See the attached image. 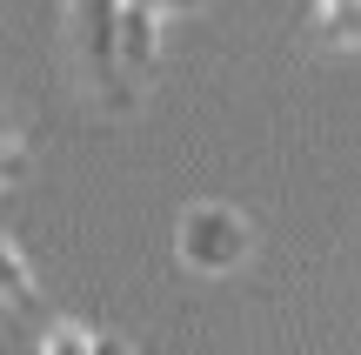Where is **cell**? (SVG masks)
Instances as JSON below:
<instances>
[{"instance_id":"cell-1","label":"cell","mask_w":361,"mask_h":355,"mask_svg":"<svg viewBox=\"0 0 361 355\" xmlns=\"http://www.w3.org/2000/svg\"><path fill=\"white\" fill-rule=\"evenodd\" d=\"M255 241H261V228L247 222V208H234V201H194V208L180 215V228H174V255L194 275H234V268L255 255Z\"/></svg>"},{"instance_id":"cell-2","label":"cell","mask_w":361,"mask_h":355,"mask_svg":"<svg viewBox=\"0 0 361 355\" xmlns=\"http://www.w3.org/2000/svg\"><path fill=\"white\" fill-rule=\"evenodd\" d=\"M74 47H80V74H87L94 101L134 107L141 80L121 61V0H74Z\"/></svg>"},{"instance_id":"cell-3","label":"cell","mask_w":361,"mask_h":355,"mask_svg":"<svg viewBox=\"0 0 361 355\" xmlns=\"http://www.w3.org/2000/svg\"><path fill=\"white\" fill-rule=\"evenodd\" d=\"M314 40L322 47H361V0H314Z\"/></svg>"},{"instance_id":"cell-4","label":"cell","mask_w":361,"mask_h":355,"mask_svg":"<svg viewBox=\"0 0 361 355\" xmlns=\"http://www.w3.org/2000/svg\"><path fill=\"white\" fill-rule=\"evenodd\" d=\"M40 355H128V342L94 335V329H80V322H54L47 342H40Z\"/></svg>"},{"instance_id":"cell-5","label":"cell","mask_w":361,"mask_h":355,"mask_svg":"<svg viewBox=\"0 0 361 355\" xmlns=\"http://www.w3.org/2000/svg\"><path fill=\"white\" fill-rule=\"evenodd\" d=\"M0 302H7V308H34V302H40L34 268H27V255L13 248L7 235H0Z\"/></svg>"},{"instance_id":"cell-6","label":"cell","mask_w":361,"mask_h":355,"mask_svg":"<svg viewBox=\"0 0 361 355\" xmlns=\"http://www.w3.org/2000/svg\"><path fill=\"white\" fill-rule=\"evenodd\" d=\"M20 168H27V155H20V134H13V121L0 114V188H7Z\"/></svg>"},{"instance_id":"cell-7","label":"cell","mask_w":361,"mask_h":355,"mask_svg":"<svg viewBox=\"0 0 361 355\" xmlns=\"http://www.w3.org/2000/svg\"><path fill=\"white\" fill-rule=\"evenodd\" d=\"M134 7H147V13H168V7H174V0H134Z\"/></svg>"}]
</instances>
